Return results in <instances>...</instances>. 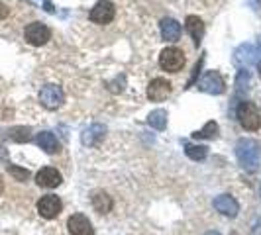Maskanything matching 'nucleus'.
<instances>
[{"instance_id": "nucleus-20", "label": "nucleus", "mask_w": 261, "mask_h": 235, "mask_svg": "<svg viewBox=\"0 0 261 235\" xmlns=\"http://www.w3.org/2000/svg\"><path fill=\"white\" fill-rule=\"evenodd\" d=\"M218 131H220L218 124L210 120V122L204 124V128H202V130H198V131L193 133V137H195V139H216V137H218Z\"/></svg>"}, {"instance_id": "nucleus-21", "label": "nucleus", "mask_w": 261, "mask_h": 235, "mask_svg": "<svg viewBox=\"0 0 261 235\" xmlns=\"http://www.w3.org/2000/svg\"><path fill=\"white\" fill-rule=\"evenodd\" d=\"M185 153L189 159H193V161H204L206 155H208V147L206 145H187L185 147Z\"/></svg>"}, {"instance_id": "nucleus-8", "label": "nucleus", "mask_w": 261, "mask_h": 235, "mask_svg": "<svg viewBox=\"0 0 261 235\" xmlns=\"http://www.w3.org/2000/svg\"><path fill=\"white\" fill-rule=\"evenodd\" d=\"M198 91L200 92H206V94H222L226 91V82H224L222 75L218 71H208L204 77L198 80Z\"/></svg>"}, {"instance_id": "nucleus-16", "label": "nucleus", "mask_w": 261, "mask_h": 235, "mask_svg": "<svg viewBox=\"0 0 261 235\" xmlns=\"http://www.w3.org/2000/svg\"><path fill=\"white\" fill-rule=\"evenodd\" d=\"M159 27H161V38L165 39V41H171V43L179 41V38H181V24H179L177 20H173V18H163Z\"/></svg>"}, {"instance_id": "nucleus-11", "label": "nucleus", "mask_w": 261, "mask_h": 235, "mask_svg": "<svg viewBox=\"0 0 261 235\" xmlns=\"http://www.w3.org/2000/svg\"><path fill=\"white\" fill-rule=\"evenodd\" d=\"M67 227L71 235H94V227L85 214H73L67 220Z\"/></svg>"}, {"instance_id": "nucleus-6", "label": "nucleus", "mask_w": 261, "mask_h": 235, "mask_svg": "<svg viewBox=\"0 0 261 235\" xmlns=\"http://www.w3.org/2000/svg\"><path fill=\"white\" fill-rule=\"evenodd\" d=\"M114 16H116V6H114L110 0H100V2H96V4L92 6L91 14H89L92 24H98V26L110 24V22L114 20Z\"/></svg>"}, {"instance_id": "nucleus-27", "label": "nucleus", "mask_w": 261, "mask_h": 235, "mask_svg": "<svg viewBox=\"0 0 261 235\" xmlns=\"http://www.w3.org/2000/svg\"><path fill=\"white\" fill-rule=\"evenodd\" d=\"M257 69H259V78H261V61L257 63Z\"/></svg>"}, {"instance_id": "nucleus-12", "label": "nucleus", "mask_w": 261, "mask_h": 235, "mask_svg": "<svg viewBox=\"0 0 261 235\" xmlns=\"http://www.w3.org/2000/svg\"><path fill=\"white\" fill-rule=\"evenodd\" d=\"M61 181H63L61 172L57 169H53V167H43V169L36 174V183H38V186H41V188H57V186L61 184Z\"/></svg>"}, {"instance_id": "nucleus-23", "label": "nucleus", "mask_w": 261, "mask_h": 235, "mask_svg": "<svg viewBox=\"0 0 261 235\" xmlns=\"http://www.w3.org/2000/svg\"><path fill=\"white\" fill-rule=\"evenodd\" d=\"M8 172L12 174L16 181H20V183H26L28 179H30V170L20 169V167H16V165H10V167H8Z\"/></svg>"}, {"instance_id": "nucleus-14", "label": "nucleus", "mask_w": 261, "mask_h": 235, "mask_svg": "<svg viewBox=\"0 0 261 235\" xmlns=\"http://www.w3.org/2000/svg\"><path fill=\"white\" fill-rule=\"evenodd\" d=\"M105 133H106V128L102 124H92L91 128H87V130L81 133V141H83L85 147H96V145L105 139Z\"/></svg>"}, {"instance_id": "nucleus-19", "label": "nucleus", "mask_w": 261, "mask_h": 235, "mask_svg": "<svg viewBox=\"0 0 261 235\" xmlns=\"http://www.w3.org/2000/svg\"><path fill=\"white\" fill-rule=\"evenodd\" d=\"M147 124L157 131H163L167 128V112L165 110H161V108H157L153 110L149 116H147Z\"/></svg>"}, {"instance_id": "nucleus-22", "label": "nucleus", "mask_w": 261, "mask_h": 235, "mask_svg": "<svg viewBox=\"0 0 261 235\" xmlns=\"http://www.w3.org/2000/svg\"><path fill=\"white\" fill-rule=\"evenodd\" d=\"M8 135L16 143H26V141L32 139V130L26 128V126H18V128H12V130L8 131Z\"/></svg>"}, {"instance_id": "nucleus-24", "label": "nucleus", "mask_w": 261, "mask_h": 235, "mask_svg": "<svg viewBox=\"0 0 261 235\" xmlns=\"http://www.w3.org/2000/svg\"><path fill=\"white\" fill-rule=\"evenodd\" d=\"M6 16H8V6H6V4H2V2H0V20H4V18H6Z\"/></svg>"}, {"instance_id": "nucleus-25", "label": "nucleus", "mask_w": 261, "mask_h": 235, "mask_svg": "<svg viewBox=\"0 0 261 235\" xmlns=\"http://www.w3.org/2000/svg\"><path fill=\"white\" fill-rule=\"evenodd\" d=\"M4 192V181H2V177H0V194Z\"/></svg>"}, {"instance_id": "nucleus-29", "label": "nucleus", "mask_w": 261, "mask_h": 235, "mask_svg": "<svg viewBox=\"0 0 261 235\" xmlns=\"http://www.w3.org/2000/svg\"><path fill=\"white\" fill-rule=\"evenodd\" d=\"M232 235H238V233H232Z\"/></svg>"}, {"instance_id": "nucleus-4", "label": "nucleus", "mask_w": 261, "mask_h": 235, "mask_svg": "<svg viewBox=\"0 0 261 235\" xmlns=\"http://www.w3.org/2000/svg\"><path fill=\"white\" fill-rule=\"evenodd\" d=\"M39 102L47 110H57L59 106H63V102H65V92L57 84H45L39 91Z\"/></svg>"}, {"instance_id": "nucleus-5", "label": "nucleus", "mask_w": 261, "mask_h": 235, "mask_svg": "<svg viewBox=\"0 0 261 235\" xmlns=\"http://www.w3.org/2000/svg\"><path fill=\"white\" fill-rule=\"evenodd\" d=\"M24 39L34 47H41L51 39V30L41 22H32L24 30Z\"/></svg>"}, {"instance_id": "nucleus-3", "label": "nucleus", "mask_w": 261, "mask_h": 235, "mask_svg": "<svg viewBox=\"0 0 261 235\" xmlns=\"http://www.w3.org/2000/svg\"><path fill=\"white\" fill-rule=\"evenodd\" d=\"M187 59H185V53L177 47H167L163 49L159 55V67L167 73H179L185 67Z\"/></svg>"}, {"instance_id": "nucleus-10", "label": "nucleus", "mask_w": 261, "mask_h": 235, "mask_svg": "<svg viewBox=\"0 0 261 235\" xmlns=\"http://www.w3.org/2000/svg\"><path fill=\"white\" fill-rule=\"evenodd\" d=\"M171 91H173V89H171L169 80L157 77V78H153V80L149 82V86H147V98H149L151 102H163L171 94Z\"/></svg>"}, {"instance_id": "nucleus-18", "label": "nucleus", "mask_w": 261, "mask_h": 235, "mask_svg": "<svg viewBox=\"0 0 261 235\" xmlns=\"http://www.w3.org/2000/svg\"><path fill=\"white\" fill-rule=\"evenodd\" d=\"M92 202V208L94 212H98V214H108L112 206H114V202H112V198L106 194V192H94L91 198Z\"/></svg>"}, {"instance_id": "nucleus-15", "label": "nucleus", "mask_w": 261, "mask_h": 235, "mask_svg": "<svg viewBox=\"0 0 261 235\" xmlns=\"http://www.w3.org/2000/svg\"><path fill=\"white\" fill-rule=\"evenodd\" d=\"M36 143H38L39 149H43L47 155H55L61 151V145L57 141V137L53 135L51 131H41L36 135Z\"/></svg>"}, {"instance_id": "nucleus-28", "label": "nucleus", "mask_w": 261, "mask_h": 235, "mask_svg": "<svg viewBox=\"0 0 261 235\" xmlns=\"http://www.w3.org/2000/svg\"><path fill=\"white\" fill-rule=\"evenodd\" d=\"M259 45H261V38H259Z\"/></svg>"}, {"instance_id": "nucleus-9", "label": "nucleus", "mask_w": 261, "mask_h": 235, "mask_svg": "<svg viewBox=\"0 0 261 235\" xmlns=\"http://www.w3.org/2000/svg\"><path fill=\"white\" fill-rule=\"evenodd\" d=\"M63 210V202L59 200V196L55 194H47V196H41L38 200V212L41 218L45 220H53L61 214Z\"/></svg>"}, {"instance_id": "nucleus-17", "label": "nucleus", "mask_w": 261, "mask_h": 235, "mask_svg": "<svg viewBox=\"0 0 261 235\" xmlns=\"http://www.w3.org/2000/svg\"><path fill=\"white\" fill-rule=\"evenodd\" d=\"M185 27H187L189 36L193 38L195 45H200V41L204 38V24H202V20L198 16H189L185 20Z\"/></svg>"}, {"instance_id": "nucleus-7", "label": "nucleus", "mask_w": 261, "mask_h": 235, "mask_svg": "<svg viewBox=\"0 0 261 235\" xmlns=\"http://www.w3.org/2000/svg\"><path fill=\"white\" fill-rule=\"evenodd\" d=\"M261 59H259V51L251 45V43H242L238 49L234 51V63L240 69H246L248 71L251 65H257Z\"/></svg>"}, {"instance_id": "nucleus-1", "label": "nucleus", "mask_w": 261, "mask_h": 235, "mask_svg": "<svg viewBox=\"0 0 261 235\" xmlns=\"http://www.w3.org/2000/svg\"><path fill=\"white\" fill-rule=\"evenodd\" d=\"M236 157H238V163L248 170H255L259 165V157H261V145L255 139H249V137H242L238 143H236Z\"/></svg>"}, {"instance_id": "nucleus-13", "label": "nucleus", "mask_w": 261, "mask_h": 235, "mask_svg": "<svg viewBox=\"0 0 261 235\" xmlns=\"http://www.w3.org/2000/svg\"><path fill=\"white\" fill-rule=\"evenodd\" d=\"M212 206L216 208V212H220L222 216H228V218H236L238 212H240V204L236 202V198H232L230 194H220L214 198Z\"/></svg>"}, {"instance_id": "nucleus-26", "label": "nucleus", "mask_w": 261, "mask_h": 235, "mask_svg": "<svg viewBox=\"0 0 261 235\" xmlns=\"http://www.w3.org/2000/svg\"><path fill=\"white\" fill-rule=\"evenodd\" d=\"M206 235H220V233H218V231H208Z\"/></svg>"}, {"instance_id": "nucleus-2", "label": "nucleus", "mask_w": 261, "mask_h": 235, "mask_svg": "<svg viewBox=\"0 0 261 235\" xmlns=\"http://www.w3.org/2000/svg\"><path fill=\"white\" fill-rule=\"evenodd\" d=\"M236 116H238V122H240V126H242L244 130L257 131L261 128L259 112H257L255 104H251V102H242V104L238 106Z\"/></svg>"}]
</instances>
